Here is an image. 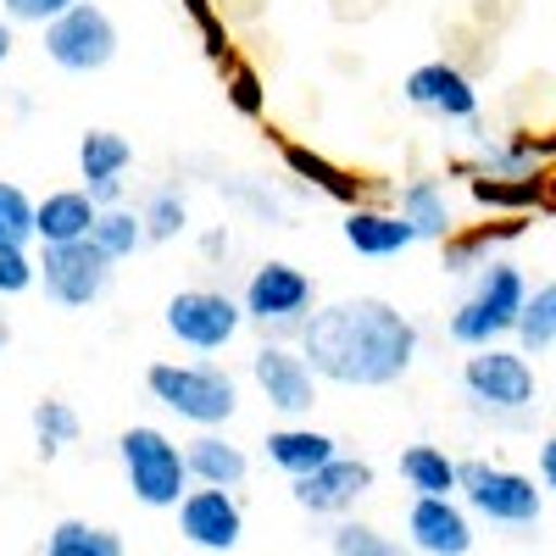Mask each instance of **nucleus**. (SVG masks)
I'll list each match as a JSON object with an SVG mask.
<instances>
[{
    "label": "nucleus",
    "mask_w": 556,
    "mask_h": 556,
    "mask_svg": "<svg viewBox=\"0 0 556 556\" xmlns=\"http://www.w3.org/2000/svg\"><path fill=\"white\" fill-rule=\"evenodd\" d=\"M301 356L329 384L384 390L406 379V367L417 362V323L379 295L334 301L301 323Z\"/></svg>",
    "instance_id": "nucleus-1"
},
{
    "label": "nucleus",
    "mask_w": 556,
    "mask_h": 556,
    "mask_svg": "<svg viewBox=\"0 0 556 556\" xmlns=\"http://www.w3.org/2000/svg\"><path fill=\"white\" fill-rule=\"evenodd\" d=\"M117 462H123V479L134 490L139 506H151V513H178V501L190 495V456H184V445L151 424H134L117 434Z\"/></svg>",
    "instance_id": "nucleus-2"
},
{
    "label": "nucleus",
    "mask_w": 556,
    "mask_h": 556,
    "mask_svg": "<svg viewBox=\"0 0 556 556\" xmlns=\"http://www.w3.org/2000/svg\"><path fill=\"white\" fill-rule=\"evenodd\" d=\"M146 390L195 429H217L240 412V384L217 362H151Z\"/></svg>",
    "instance_id": "nucleus-3"
},
{
    "label": "nucleus",
    "mask_w": 556,
    "mask_h": 556,
    "mask_svg": "<svg viewBox=\"0 0 556 556\" xmlns=\"http://www.w3.org/2000/svg\"><path fill=\"white\" fill-rule=\"evenodd\" d=\"M456 495L473 518H484L495 529H534L540 513H545V490L529 473L501 468V462H479V456L462 462V490Z\"/></svg>",
    "instance_id": "nucleus-4"
},
{
    "label": "nucleus",
    "mask_w": 556,
    "mask_h": 556,
    "mask_svg": "<svg viewBox=\"0 0 556 556\" xmlns=\"http://www.w3.org/2000/svg\"><path fill=\"white\" fill-rule=\"evenodd\" d=\"M462 390L473 395L479 412H513L523 417L534 406V367L523 351H506V345H490V351H473L462 362Z\"/></svg>",
    "instance_id": "nucleus-5"
},
{
    "label": "nucleus",
    "mask_w": 556,
    "mask_h": 556,
    "mask_svg": "<svg viewBox=\"0 0 556 556\" xmlns=\"http://www.w3.org/2000/svg\"><path fill=\"white\" fill-rule=\"evenodd\" d=\"M112 256L96 240H78V245H45L39 251V285L56 306H96L112 285Z\"/></svg>",
    "instance_id": "nucleus-6"
},
{
    "label": "nucleus",
    "mask_w": 556,
    "mask_h": 556,
    "mask_svg": "<svg viewBox=\"0 0 556 556\" xmlns=\"http://www.w3.org/2000/svg\"><path fill=\"white\" fill-rule=\"evenodd\" d=\"M45 56L62 73H101L117 56V23L96 7V0H78L67 17H56L45 28Z\"/></svg>",
    "instance_id": "nucleus-7"
},
{
    "label": "nucleus",
    "mask_w": 556,
    "mask_h": 556,
    "mask_svg": "<svg viewBox=\"0 0 556 556\" xmlns=\"http://www.w3.org/2000/svg\"><path fill=\"white\" fill-rule=\"evenodd\" d=\"M167 334L178 345H190V351H223V345H235L240 334V323H245V306L235 295H223V290H178L167 301Z\"/></svg>",
    "instance_id": "nucleus-8"
},
{
    "label": "nucleus",
    "mask_w": 556,
    "mask_h": 556,
    "mask_svg": "<svg viewBox=\"0 0 556 556\" xmlns=\"http://www.w3.org/2000/svg\"><path fill=\"white\" fill-rule=\"evenodd\" d=\"M178 534L190 540L195 551H212V556H235L240 540H245V513L235 490H190L178 501Z\"/></svg>",
    "instance_id": "nucleus-9"
},
{
    "label": "nucleus",
    "mask_w": 556,
    "mask_h": 556,
    "mask_svg": "<svg viewBox=\"0 0 556 556\" xmlns=\"http://www.w3.org/2000/svg\"><path fill=\"white\" fill-rule=\"evenodd\" d=\"M245 317L273 323V329H301L312 312V278L290 262H262L245 285Z\"/></svg>",
    "instance_id": "nucleus-10"
},
{
    "label": "nucleus",
    "mask_w": 556,
    "mask_h": 556,
    "mask_svg": "<svg viewBox=\"0 0 556 556\" xmlns=\"http://www.w3.org/2000/svg\"><path fill=\"white\" fill-rule=\"evenodd\" d=\"M473 513L462 506L456 495L429 501V495H412L406 506V545L417 556H473Z\"/></svg>",
    "instance_id": "nucleus-11"
},
{
    "label": "nucleus",
    "mask_w": 556,
    "mask_h": 556,
    "mask_svg": "<svg viewBox=\"0 0 556 556\" xmlns=\"http://www.w3.org/2000/svg\"><path fill=\"white\" fill-rule=\"evenodd\" d=\"M374 462H362V456H334L329 468H317L312 479H295L290 484V495H295V506L301 513H312V518H345L351 506L374 490Z\"/></svg>",
    "instance_id": "nucleus-12"
},
{
    "label": "nucleus",
    "mask_w": 556,
    "mask_h": 556,
    "mask_svg": "<svg viewBox=\"0 0 556 556\" xmlns=\"http://www.w3.org/2000/svg\"><path fill=\"white\" fill-rule=\"evenodd\" d=\"M251 374H256V384H262V395H267L273 412L306 417L317 406V374L306 367V356L290 351V345H262L251 356Z\"/></svg>",
    "instance_id": "nucleus-13"
},
{
    "label": "nucleus",
    "mask_w": 556,
    "mask_h": 556,
    "mask_svg": "<svg viewBox=\"0 0 556 556\" xmlns=\"http://www.w3.org/2000/svg\"><path fill=\"white\" fill-rule=\"evenodd\" d=\"M401 89H406V101H412L417 112H434V117H445V123H473V117H479V89H473V78L462 73V67H451V62L412 67Z\"/></svg>",
    "instance_id": "nucleus-14"
},
{
    "label": "nucleus",
    "mask_w": 556,
    "mask_h": 556,
    "mask_svg": "<svg viewBox=\"0 0 556 556\" xmlns=\"http://www.w3.org/2000/svg\"><path fill=\"white\" fill-rule=\"evenodd\" d=\"M101 223V206L89 201V190H51L34 212V235H39V251L45 245H78L96 235Z\"/></svg>",
    "instance_id": "nucleus-15"
},
{
    "label": "nucleus",
    "mask_w": 556,
    "mask_h": 556,
    "mask_svg": "<svg viewBox=\"0 0 556 556\" xmlns=\"http://www.w3.org/2000/svg\"><path fill=\"white\" fill-rule=\"evenodd\" d=\"M267 462L278 473H290V479H312L317 468H329V462L340 456V440L334 434H323V429H306V424H290V429H273L262 440Z\"/></svg>",
    "instance_id": "nucleus-16"
},
{
    "label": "nucleus",
    "mask_w": 556,
    "mask_h": 556,
    "mask_svg": "<svg viewBox=\"0 0 556 556\" xmlns=\"http://www.w3.org/2000/svg\"><path fill=\"white\" fill-rule=\"evenodd\" d=\"M345 245L356 256H401L417 245V228L401 212H379V206H351L345 212Z\"/></svg>",
    "instance_id": "nucleus-17"
},
{
    "label": "nucleus",
    "mask_w": 556,
    "mask_h": 556,
    "mask_svg": "<svg viewBox=\"0 0 556 556\" xmlns=\"http://www.w3.org/2000/svg\"><path fill=\"white\" fill-rule=\"evenodd\" d=\"M184 456H190V479L201 490H240L245 473H251V456L235 440H223L217 429H201L190 445H184Z\"/></svg>",
    "instance_id": "nucleus-18"
},
{
    "label": "nucleus",
    "mask_w": 556,
    "mask_h": 556,
    "mask_svg": "<svg viewBox=\"0 0 556 556\" xmlns=\"http://www.w3.org/2000/svg\"><path fill=\"white\" fill-rule=\"evenodd\" d=\"M473 301L501 323L506 334H518V317H523V306H529V278H523L513 262H490V267L479 273V285H473Z\"/></svg>",
    "instance_id": "nucleus-19"
},
{
    "label": "nucleus",
    "mask_w": 556,
    "mask_h": 556,
    "mask_svg": "<svg viewBox=\"0 0 556 556\" xmlns=\"http://www.w3.org/2000/svg\"><path fill=\"white\" fill-rule=\"evenodd\" d=\"M523 235V217H506V223H484V228H468V235H451L445 245H440V267L451 273V278H462V273H484L490 262V251L495 245H506V240H518Z\"/></svg>",
    "instance_id": "nucleus-20"
},
{
    "label": "nucleus",
    "mask_w": 556,
    "mask_h": 556,
    "mask_svg": "<svg viewBox=\"0 0 556 556\" xmlns=\"http://www.w3.org/2000/svg\"><path fill=\"white\" fill-rule=\"evenodd\" d=\"M401 217L417 228V240H451L456 235V217H451V195L440 178H412L401 190Z\"/></svg>",
    "instance_id": "nucleus-21"
},
{
    "label": "nucleus",
    "mask_w": 556,
    "mask_h": 556,
    "mask_svg": "<svg viewBox=\"0 0 556 556\" xmlns=\"http://www.w3.org/2000/svg\"><path fill=\"white\" fill-rule=\"evenodd\" d=\"M401 479L412 495H429V501H445L462 490V462L445 456L440 445H406L401 451Z\"/></svg>",
    "instance_id": "nucleus-22"
},
{
    "label": "nucleus",
    "mask_w": 556,
    "mask_h": 556,
    "mask_svg": "<svg viewBox=\"0 0 556 556\" xmlns=\"http://www.w3.org/2000/svg\"><path fill=\"white\" fill-rule=\"evenodd\" d=\"M39 556H123V534L106 523H84V518H62L45 534Z\"/></svg>",
    "instance_id": "nucleus-23"
},
{
    "label": "nucleus",
    "mask_w": 556,
    "mask_h": 556,
    "mask_svg": "<svg viewBox=\"0 0 556 556\" xmlns=\"http://www.w3.org/2000/svg\"><path fill=\"white\" fill-rule=\"evenodd\" d=\"M134 162V146L117 134V128H89L78 139V167H84V184H101V178H123Z\"/></svg>",
    "instance_id": "nucleus-24"
},
{
    "label": "nucleus",
    "mask_w": 556,
    "mask_h": 556,
    "mask_svg": "<svg viewBox=\"0 0 556 556\" xmlns=\"http://www.w3.org/2000/svg\"><path fill=\"white\" fill-rule=\"evenodd\" d=\"M540 156H545L540 139H513V146H490L479 162H462V173L468 178H540L534 173Z\"/></svg>",
    "instance_id": "nucleus-25"
},
{
    "label": "nucleus",
    "mask_w": 556,
    "mask_h": 556,
    "mask_svg": "<svg viewBox=\"0 0 556 556\" xmlns=\"http://www.w3.org/2000/svg\"><path fill=\"white\" fill-rule=\"evenodd\" d=\"M329 556H412V545H401V540L384 534L379 523L340 518L334 534H329Z\"/></svg>",
    "instance_id": "nucleus-26"
},
{
    "label": "nucleus",
    "mask_w": 556,
    "mask_h": 556,
    "mask_svg": "<svg viewBox=\"0 0 556 556\" xmlns=\"http://www.w3.org/2000/svg\"><path fill=\"white\" fill-rule=\"evenodd\" d=\"M285 162H290L295 178H306V184H317V190H329L334 201H351V206H356L362 184H356L345 167H334L329 156H317V151H306V146H285Z\"/></svg>",
    "instance_id": "nucleus-27"
},
{
    "label": "nucleus",
    "mask_w": 556,
    "mask_h": 556,
    "mask_svg": "<svg viewBox=\"0 0 556 556\" xmlns=\"http://www.w3.org/2000/svg\"><path fill=\"white\" fill-rule=\"evenodd\" d=\"M78 412L67 406V401H56V395H45V401H34V440H39V456L51 462V456H62V445H73L78 440Z\"/></svg>",
    "instance_id": "nucleus-28"
},
{
    "label": "nucleus",
    "mask_w": 556,
    "mask_h": 556,
    "mask_svg": "<svg viewBox=\"0 0 556 556\" xmlns=\"http://www.w3.org/2000/svg\"><path fill=\"white\" fill-rule=\"evenodd\" d=\"M551 345H556V285L534 290L529 306H523V317H518V351L523 356H540Z\"/></svg>",
    "instance_id": "nucleus-29"
},
{
    "label": "nucleus",
    "mask_w": 556,
    "mask_h": 556,
    "mask_svg": "<svg viewBox=\"0 0 556 556\" xmlns=\"http://www.w3.org/2000/svg\"><path fill=\"white\" fill-rule=\"evenodd\" d=\"M34 212H39V201H28L17 184L0 178V251H28V240H39Z\"/></svg>",
    "instance_id": "nucleus-30"
},
{
    "label": "nucleus",
    "mask_w": 556,
    "mask_h": 556,
    "mask_svg": "<svg viewBox=\"0 0 556 556\" xmlns=\"http://www.w3.org/2000/svg\"><path fill=\"white\" fill-rule=\"evenodd\" d=\"M96 240L112 262H123V256H134L139 245H151L146 240V223H139V212H123V206H112V212H101V223H96Z\"/></svg>",
    "instance_id": "nucleus-31"
},
{
    "label": "nucleus",
    "mask_w": 556,
    "mask_h": 556,
    "mask_svg": "<svg viewBox=\"0 0 556 556\" xmlns=\"http://www.w3.org/2000/svg\"><path fill=\"white\" fill-rule=\"evenodd\" d=\"M139 223H146V240L162 245V240H178L184 228H190V212H184V195H178V190H151Z\"/></svg>",
    "instance_id": "nucleus-32"
},
{
    "label": "nucleus",
    "mask_w": 556,
    "mask_h": 556,
    "mask_svg": "<svg viewBox=\"0 0 556 556\" xmlns=\"http://www.w3.org/2000/svg\"><path fill=\"white\" fill-rule=\"evenodd\" d=\"M473 201L479 206H540L545 201V178H473Z\"/></svg>",
    "instance_id": "nucleus-33"
},
{
    "label": "nucleus",
    "mask_w": 556,
    "mask_h": 556,
    "mask_svg": "<svg viewBox=\"0 0 556 556\" xmlns=\"http://www.w3.org/2000/svg\"><path fill=\"white\" fill-rule=\"evenodd\" d=\"M73 7H78V0H0V12H7L12 23H39V28H51Z\"/></svg>",
    "instance_id": "nucleus-34"
},
{
    "label": "nucleus",
    "mask_w": 556,
    "mask_h": 556,
    "mask_svg": "<svg viewBox=\"0 0 556 556\" xmlns=\"http://www.w3.org/2000/svg\"><path fill=\"white\" fill-rule=\"evenodd\" d=\"M34 278H39V262L28 251H0V295L34 290Z\"/></svg>",
    "instance_id": "nucleus-35"
},
{
    "label": "nucleus",
    "mask_w": 556,
    "mask_h": 556,
    "mask_svg": "<svg viewBox=\"0 0 556 556\" xmlns=\"http://www.w3.org/2000/svg\"><path fill=\"white\" fill-rule=\"evenodd\" d=\"M228 101H235L240 117H262V112H267V101H262V78H256L251 67H235V73H228Z\"/></svg>",
    "instance_id": "nucleus-36"
},
{
    "label": "nucleus",
    "mask_w": 556,
    "mask_h": 556,
    "mask_svg": "<svg viewBox=\"0 0 556 556\" xmlns=\"http://www.w3.org/2000/svg\"><path fill=\"white\" fill-rule=\"evenodd\" d=\"M84 190H89V201H96L101 212H112L123 201V178H101V184H84Z\"/></svg>",
    "instance_id": "nucleus-37"
},
{
    "label": "nucleus",
    "mask_w": 556,
    "mask_h": 556,
    "mask_svg": "<svg viewBox=\"0 0 556 556\" xmlns=\"http://www.w3.org/2000/svg\"><path fill=\"white\" fill-rule=\"evenodd\" d=\"M540 484H545V490H556V434L540 445Z\"/></svg>",
    "instance_id": "nucleus-38"
},
{
    "label": "nucleus",
    "mask_w": 556,
    "mask_h": 556,
    "mask_svg": "<svg viewBox=\"0 0 556 556\" xmlns=\"http://www.w3.org/2000/svg\"><path fill=\"white\" fill-rule=\"evenodd\" d=\"M228 251V235H223V228H212V235H206V256H223Z\"/></svg>",
    "instance_id": "nucleus-39"
},
{
    "label": "nucleus",
    "mask_w": 556,
    "mask_h": 556,
    "mask_svg": "<svg viewBox=\"0 0 556 556\" xmlns=\"http://www.w3.org/2000/svg\"><path fill=\"white\" fill-rule=\"evenodd\" d=\"M7 56H12V28L0 23V62H7Z\"/></svg>",
    "instance_id": "nucleus-40"
},
{
    "label": "nucleus",
    "mask_w": 556,
    "mask_h": 556,
    "mask_svg": "<svg viewBox=\"0 0 556 556\" xmlns=\"http://www.w3.org/2000/svg\"><path fill=\"white\" fill-rule=\"evenodd\" d=\"M7 340H12V329H7V323H0V351H7Z\"/></svg>",
    "instance_id": "nucleus-41"
}]
</instances>
